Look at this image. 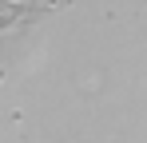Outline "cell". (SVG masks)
I'll return each mask as SVG.
<instances>
[{
  "instance_id": "6da1fadb",
  "label": "cell",
  "mask_w": 147,
  "mask_h": 143,
  "mask_svg": "<svg viewBox=\"0 0 147 143\" xmlns=\"http://www.w3.org/2000/svg\"><path fill=\"white\" fill-rule=\"evenodd\" d=\"M60 4H72V0H0V32L36 20V16L52 12V8H60Z\"/></svg>"
}]
</instances>
